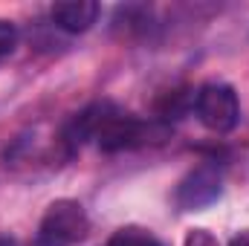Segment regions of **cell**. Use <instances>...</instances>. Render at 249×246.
<instances>
[{
  "mask_svg": "<svg viewBox=\"0 0 249 246\" xmlns=\"http://www.w3.org/2000/svg\"><path fill=\"white\" fill-rule=\"evenodd\" d=\"M194 110L197 119L206 130L212 133H229L241 122V105H238V93L223 84V81H209L197 90L194 96Z\"/></svg>",
  "mask_w": 249,
  "mask_h": 246,
  "instance_id": "obj_1",
  "label": "cell"
},
{
  "mask_svg": "<svg viewBox=\"0 0 249 246\" xmlns=\"http://www.w3.org/2000/svg\"><path fill=\"white\" fill-rule=\"evenodd\" d=\"M90 232L87 211L75 200H55L38 229L35 246H72Z\"/></svg>",
  "mask_w": 249,
  "mask_h": 246,
  "instance_id": "obj_2",
  "label": "cell"
},
{
  "mask_svg": "<svg viewBox=\"0 0 249 246\" xmlns=\"http://www.w3.org/2000/svg\"><path fill=\"white\" fill-rule=\"evenodd\" d=\"M220 191H223V180H220L217 165L203 162V165L191 168L186 177L180 180L174 197H177V206H180L183 211H197V209L212 206V203L220 197Z\"/></svg>",
  "mask_w": 249,
  "mask_h": 246,
  "instance_id": "obj_3",
  "label": "cell"
},
{
  "mask_svg": "<svg viewBox=\"0 0 249 246\" xmlns=\"http://www.w3.org/2000/svg\"><path fill=\"white\" fill-rule=\"evenodd\" d=\"M99 12L102 6L93 3V0H64L53 6V23L64 29V32H87L96 20H99Z\"/></svg>",
  "mask_w": 249,
  "mask_h": 246,
  "instance_id": "obj_4",
  "label": "cell"
},
{
  "mask_svg": "<svg viewBox=\"0 0 249 246\" xmlns=\"http://www.w3.org/2000/svg\"><path fill=\"white\" fill-rule=\"evenodd\" d=\"M188 107H194V96L188 90H174L157 105V113H160V119L168 122V119H180Z\"/></svg>",
  "mask_w": 249,
  "mask_h": 246,
  "instance_id": "obj_5",
  "label": "cell"
},
{
  "mask_svg": "<svg viewBox=\"0 0 249 246\" xmlns=\"http://www.w3.org/2000/svg\"><path fill=\"white\" fill-rule=\"evenodd\" d=\"M107 246H162V241L157 235H151L148 229L124 226L119 232H113V238L107 241Z\"/></svg>",
  "mask_w": 249,
  "mask_h": 246,
  "instance_id": "obj_6",
  "label": "cell"
},
{
  "mask_svg": "<svg viewBox=\"0 0 249 246\" xmlns=\"http://www.w3.org/2000/svg\"><path fill=\"white\" fill-rule=\"evenodd\" d=\"M18 47V26L12 20H0V58L12 55Z\"/></svg>",
  "mask_w": 249,
  "mask_h": 246,
  "instance_id": "obj_7",
  "label": "cell"
},
{
  "mask_svg": "<svg viewBox=\"0 0 249 246\" xmlns=\"http://www.w3.org/2000/svg\"><path fill=\"white\" fill-rule=\"evenodd\" d=\"M183 246H220L214 241V235L212 232H206V229H194V232H188L186 244Z\"/></svg>",
  "mask_w": 249,
  "mask_h": 246,
  "instance_id": "obj_8",
  "label": "cell"
},
{
  "mask_svg": "<svg viewBox=\"0 0 249 246\" xmlns=\"http://www.w3.org/2000/svg\"><path fill=\"white\" fill-rule=\"evenodd\" d=\"M229 246H249V229H247V232H241V235H235Z\"/></svg>",
  "mask_w": 249,
  "mask_h": 246,
  "instance_id": "obj_9",
  "label": "cell"
},
{
  "mask_svg": "<svg viewBox=\"0 0 249 246\" xmlns=\"http://www.w3.org/2000/svg\"><path fill=\"white\" fill-rule=\"evenodd\" d=\"M0 246H18L15 241H6V238H0Z\"/></svg>",
  "mask_w": 249,
  "mask_h": 246,
  "instance_id": "obj_10",
  "label": "cell"
}]
</instances>
